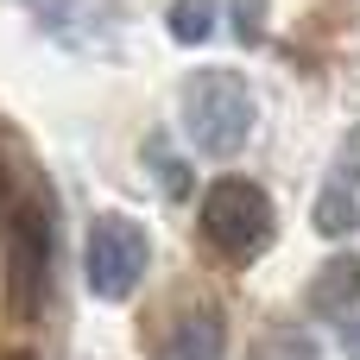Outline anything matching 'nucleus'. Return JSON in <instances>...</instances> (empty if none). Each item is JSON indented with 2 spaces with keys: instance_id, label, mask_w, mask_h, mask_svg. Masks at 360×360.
Returning a JSON list of instances; mask_svg holds the SVG:
<instances>
[{
  "instance_id": "4",
  "label": "nucleus",
  "mask_w": 360,
  "mask_h": 360,
  "mask_svg": "<svg viewBox=\"0 0 360 360\" xmlns=\"http://www.w3.org/2000/svg\"><path fill=\"white\" fill-rule=\"evenodd\" d=\"M6 297L13 316H38L51 297V215L38 202H13L6 215Z\"/></svg>"
},
{
  "instance_id": "12",
  "label": "nucleus",
  "mask_w": 360,
  "mask_h": 360,
  "mask_svg": "<svg viewBox=\"0 0 360 360\" xmlns=\"http://www.w3.org/2000/svg\"><path fill=\"white\" fill-rule=\"evenodd\" d=\"M348 360H360V323L348 329Z\"/></svg>"
},
{
  "instance_id": "8",
  "label": "nucleus",
  "mask_w": 360,
  "mask_h": 360,
  "mask_svg": "<svg viewBox=\"0 0 360 360\" xmlns=\"http://www.w3.org/2000/svg\"><path fill=\"white\" fill-rule=\"evenodd\" d=\"M165 25H171L177 44H202V38L215 32V0H177V6L165 13Z\"/></svg>"
},
{
  "instance_id": "9",
  "label": "nucleus",
  "mask_w": 360,
  "mask_h": 360,
  "mask_svg": "<svg viewBox=\"0 0 360 360\" xmlns=\"http://www.w3.org/2000/svg\"><path fill=\"white\" fill-rule=\"evenodd\" d=\"M259 360H316V348H310V335L278 329V335H266V342H259Z\"/></svg>"
},
{
  "instance_id": "11",
  "label": "nucleus",
  "mask_w": 360,
  "mask_h": 360,
  "mask_svg": "<svg viewBox=\"0 0 360 360\" xmlns=\"http://www.w3.org/2000/svg\"><path fill=\"white\" fill-rule=\"evenodd\" d=\"M6 196H13V177H6V158H0V209H6Z\"/></svg>"
},
{
  "instance_id": "3",
  "label": "nucleus",
  "mask_w": 360,
  "mask_h": 360,
  "mask_svg": "<svg viewBox=\"0 0 360 360\" xmlns=\"http://www.w3.org/2000/svg\"><path fill=\"white\" fill-rule=\"evenodd\" d=\"M146 259H152V240H146V228H139L133 215H114V209H108V215L89 221V240H82V278H89L95 297H108V304L133 297L139 278H146Z\"/></svg>"
},
{
  "instance_id": "10",
  "label": "nucleus",
  "mask_w": 360,
  "mask_h": 360,
  "mask_svg": "<svg viewBox=\"0 0 360 360\" xmlns=\"http://www.w3.org/2000/svg\"><path fill=\"white\" fill-rule=\"evenodd\" d=\"M259 13H266V0H234V25L247 38H259Z\"/></svg>"
},
{
  "instance_id": "5",
  "label": "nucleus",
  "mask_w": 360,
  "mask_h": 360,
  "mask_svg": "<svg viewBox=\"0 0 360 360\" xmlns=\"http://www.w3.org/2000/svg\"><path fill=\"white\" fill-rule=\"evenodd\" d=\"M310 221H316V234H323V240H342V234H354V228H360V139H354V152L323 177Z\"/></svg>"
},
{
  "instance_id": "2",
  "label": "nucleus",
  "mask_w": 360,
  "mask_h": 360,
  "mask_svg": "<svg viewBox=\"0 0 360 360\" xmlns=\"http://www.w3.org/2000/svg\"><path fill=\"white\" fill-rule=\"evenodd\" d=\"M202 240L221 259H234V266L259 259L272 247V202H266V190L247 184V177H215L209 196H202Z\"/></svg>"
},
{
  "instance_id": "1",
  "label": "nucleus",
  "mask_w": 360,
  "mask_h": 360,
  "mask_svg": "<svg viewBox=\"0 0 360 360\" xmlns=\"http://www.w3.org/2000/svg\"><path fill=\"white\" fill-rule=\"evenodd\" d=\"M177 114H184V133L202 158H234L253 139V120H259L253 89L234 70H196L177 95Z\"/></svg>"
},
{
  "instance_id": "7",
  "label": "nucleus",
  "mask_w": 360,
  "mask_h": 360,
  "mask_svg": "<svg viewBox=\"0 0 360 360\" xmlns=\"http://www.w3.org/2000/svg\"><path fill=\"white\" fill-rule=\"evenodd\" d=\"M354 304H360V253L323 259L316 278H310V310H316V316H342V310H354Z\"/></svg>"
},
{
  "instance_id": "6",
  "label": "nucleus",
  "mask_w": 360,
  "mask_h": 360,
  "mask_svg": "<svg viewBox=\"0 0 360 360\" xmlns=\"http://www.w3.org/2000/svg\"><path fill=\"white\" fill-rule=\"evenodd\" d=\"M221 354H228V329H221V316L209 304L184 310L171 323V335L158 342V360H221Z\"/></svg>"
}]
</instances>
